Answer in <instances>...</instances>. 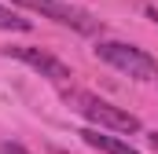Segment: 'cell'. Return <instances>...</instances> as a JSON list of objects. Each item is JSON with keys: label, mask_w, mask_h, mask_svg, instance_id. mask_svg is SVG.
Segmentation results:
<instances>
[{"label": "cell", "mask_w": 158, "mask_h": 154, "mask_svg": "<svg viewBox=\"0 0 158 154\" xmlns=\"http://www.w3.org/2000/svg\"><path fill=\"white\" fill-rule=\"evenodd\" d=\"M66 103H74V110H77L81 117H88L96 128H110V132H118V136L140 132V117H132L129 110H121L114 103H103V99H96V95H88V92H66Z\"/></svg>", "instance_id": "obj_1"}, {"label": "cell", "mask_w": 158, "mask_h": 154, "mask_svg": "<svg viewBox=\"0 0 158 154\" xmlns=\"http://www.w3.org/2000/svg\"><path fill=\"white\" fill-rule=\"evenodd\" d=\"M96 55L107 66L136 77V81H158V59H151L143 48H132V44H121V40H99Z\"/></svg>", "instance_id": "obj_2"}, {"label": "cell", "mask_w": 158, "mask_h": 154, "mask_svg": "<svg viewBox=\"0 0 158 154\" xmlns=\"http://www.w3.org/2000/svg\"><path fill=\"white\" fill-rule=\"evenodd\" d=\"M11 4H19V7H30V11H40L44 18H55V22H63V26H70V30H77V33H99V22L85 11V7H74V4H66V0H11Z\"/></svg>", "instance_id": "obj_3"}, {"label": "cell", "mask_w": 158, "mask_h": 154, "mask_svg": "<svg viewBox=\"0 0 158 154\" xmlns=\"http://www.w3.org/2000/svg\"><path fill=\"white\" fill-rule=\"evenodd\" d=\"M4 55H11V59L26 63V66H30V70H37L40 77H52V81H70V66H66V63H59L55 55L40 51V48H26V44H11V48H4Z\"/></svg>", "instance_id": "obj_4"}, {"label": "cell", "mask_w": 158, "mask_h": 154, "mask_svg": "<svg viewBox=\"0 0 158 154\" xmlns=\"http://www.w3.org/2000/svg\"><path fill=\"white\" fill-rule=\"evenodd\" d=\"M77 136L92 147V151H99V154H136V147H132L129 140L110 136V132H99V128H81Z\"/></svg>", "instance_id": "obj_5"}, {"label": "cell", "mask_w": 158, "mask_h": 154, "mask_svg": "<svg viewBox=\"0 0 158 154\" xmlns=\"http://www.w3.org/2000/svg\"><path fill=\"white\" fill-rule=\"evenodd\" d=\"M0 30H15V33H26V30H30V18H22V15H15L11 7H4V4H0Z\"/></svg>", "instance_id": "obj_6"}, {"label": "cell", "mask_w": 158, "mask_h": 154, "mask_svg": "<svg viewBox=\"0 0 158 154\" xmlns=\"http://www.w3.org/2000/svg\"><path fill=\"white\" fill-rule=\"evenodd\" d=\"M0 154H30L22 143H0Z\"/></svg>", "instance_id": "obj_7"}, {"label": "cell", "mask_w": 158, "mask_h": 154, "mask_svg": "<svg viewBox=\"0 0 158 154\" xmlns=\"http://www.w3.org/2000/svg\"><path fill=\"white\" fill-rule=\"evenodd\" d=\"M147 143H151V151L158 154V132H151V136H147Z\"/></svg>", "instance_id": "obj_8"}, {"label": "cell", "mask_w": 158, "mask_h": 154, "mask_svg": "<svg viewBox=\"0 0 158 154\" xmlns=\"http://www.w3.org/2000/svg\"><path fill=\"white\" fill-rule=\"evenodd\" d=\"M147 15H151V18H155V22H158V7H147Z\"/></svg>", "instance_id": "obj_9"}]
</instances>
